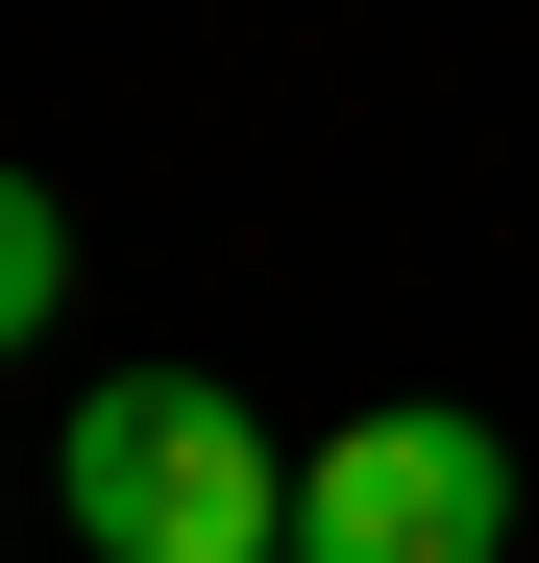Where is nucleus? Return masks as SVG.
<instances>
[{"label":"nucleus","instance_id":"nucleus-1","mask_svg":"<svg viewBox=\"0 0 539 563\" xmlns=\"http://www.w3.org/2000/svg\"><path fill=\"white\" fill-rule=\"evenodd\" d=\"M50 490L99 563H295V441H270L245 393H197V367H123V393H74Z\"/></svg>","mask_w":539,"mask_h":563},{"label":"nucleus","instance_id":"nucleus-2","mask_svg":"<svg viewBox=\"0 0 539 563\" xmlns=\"http://www.w3.org/2000/svg\"><path fill=\"white\" fill-rule=\"evenodd\" d=\"M295 563H515V441L441 417V393L295 441Z\"/></svg>","mask_w":539,"mask_h":563},{"label":"nucleus","instance_id":"nucleus-3","mask_svg":"<svg viewBox=\"0 0 539 563\" xmlns=\"http://www.w3.org/2000/svg\"><path fill=\"white\" fill-rule=\"evenodd\" d=\"M50 295H74V221H50V197H25V172H0V343H25V319H50Z\"/></svg>","mask_w":539,"mask_h":563}]
</instances>
